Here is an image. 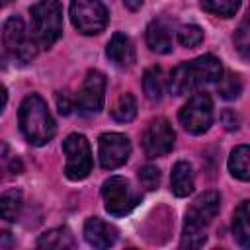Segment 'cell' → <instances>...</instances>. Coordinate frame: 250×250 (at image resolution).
Returning a JSON list of instances; mask_svg holds the SVG:
<instances>
[{"label":"cell","mask_w":250,"mask_h":250,"mask_svg":"<svg viewBox=\"0 0 250 250\" xmlns=\"http://www.w3.org/2000/svg\"><path fill=\"white\" fill-rule=\"evenodd\" d=\"M174 146V131L168 119L156 117L148 123L145 135H143V150L148 158L164 156Z\"/></svg>","instance_id":"cell-10"},{"label":"cell","mask_w":250,"mask_h":250,"mask_svg":"<svg viewBox=\"0 0 250 250\" xmlns=\"http://www.w3.org/2000/svg\"><path fill=\"white\" fill-rule=\"evenodd\" d=\"M37 246L39 248H55V250H64V248H72L74 246V236L66 227H59V229H51L47 232H43L37 238Z\"/></svg>","instance_id":"cell-18"},{"label":"cell","mask_w":250,"mask_h":250,"mask_svg":"<svg viewBox=\"0 0 250 250\" xmlns=\"http://www.w3.org/2000/svg\"><path fill=\"white\" fill-rule=\"evenodd\" d=\"M105 55L119 68H129L135 62V47H133L131 39L127 35H123V33H115L109 39Z\"/></svg>","instance_id":"cell-14"},{"label":"cell","mask_w":250,"mask_h":250,"mask_svg":"<svg viewBox=\"0 0 250 250\" xmlns=\"http://www.w3.org/2000/svg\"><path fill=\"white\" fill-rule=\"evenodd\" d=\"M178 41H180V45L193 49L203 41V31L197 25H184L178 29Z\"/></svg>","instance_id":"cell-25"},{"label":"cell","mask_w":250,"mask_h":250,"mask_svg":"<svg viewBox=\"0 0 250 250\" xmlns=\"http://www.w3.org/2000/svg\"><path fill=\"white\" fill-rule=\"evenodd\" d=\"M143 90H145V94H146V98L148 100H152V102H158L160 98H162V74H160V68H156V66H152V68H148L146 72H145V76H143Z\"/></svg>","instance_id":"cell-22"},{"label":"cell","mask_w":250,"mask_h":250,"mask_svg":"<svg viewBox=\"0 0 250 250\" xmlns=\"http://www.w3.org/2000/svg\"><path fill=\"white\" fill-rule=\"evenodd\" d=\"M232 234L236 238V242L242 248L250 246V205L248 201H242L232 217Z\"/></svg>","instance_id":"cell-17"},{"label":"cell","mask_w":250,"mask_h":250,"mask_svg":"<svg viewBox=\"0 0 250 250\" xmlns=\"http://www.w3.org/2000/svg\"><path fill=\"white\" fill-rule=\"evenodd\" d=\"M146 45L150 47V51L166 55L172 51V37L168 27L162 21H152L146 27Z\"/></svg>","instance_id":"cell-16"},{"label":"cell","mask_w":250,"mask_h":250,"mask_svg":"<svg viewBox=\"0 0 250 250\" xmlns=\"http://www.w3.org/2000/svg\"><path fill=\"white\" fill-rule=\"evenodd\" d=\"M223 123H225V127H227L229 131H232V129L238 127V117L234 115L232 109H225V111H223Z\"/></svg>","instance_id":"cell-28"},{"label":"cell","mask_w":250,"mask_h":250,"mask_svg":"<svg viewBox=\"0 0 250 250\" xmlns=\"http://www.w3.org/2000/svg\"><path fill=\"white\" fill-rule=\"evenodd\" d=\"M105 100V76L100 70H90L80 92H78V111L82 115H92L98 113L104 107Z\"/></svg>","instance_id":"cell-12"},{"label":"cell","mask_w":250,"mask_h":250,"mask_svg":"<svg viewBox=\"0 0 250 250\" xmlns=\"http://www.w3.org/2000/svg\"><path fill=\"white\" fill-rule=\"evenodd\" d=\"M84 238L94 248H109L117 240V229L100 217H90L84 223Z\"/></svg>","instance_id":"cell-13"},{"label":"cell","mask_w":250,"mask_h":250,"mask_svg":"<svg viewBox=\"0 0 250 250\" xmlns=\"http://www.w3.org/2000/svg\"><path fill=\"white\" fill-rule=\"evenodd\" d=\"M135 115H137V102H135L133 94H129V92L121 94L117 98V102L113 104V107H111V117L119 123H127Z\"/></svg>","instance_id":"cell-21"},{"label":"cell","mask_w":250,"mask_h":250,"mask_svg":"<svg viewBox=\"0 0 250 250\" xmlns=\"http://www.w3.org/2000/svg\"><path fill=\"white\" fill-rule=\"evenodd\" d=\"M6 102H8V94H6V88H4L2 84H0V111L4 109Z\"/></svg>","instance_id":"cell-31"},{"label":"cell","mask_w":250,"mask_h":250,"mask_svg":"<svg viewBox=\"0 0 250 250\" xmlns=\"http://www.w3.org/2000/svg\"><path fill=\"white\" fill-rule=\"evenodd\" d=\"M57 104H59V111H61L62 115H68V113H70L72 105H70V102H68V96H66V94H59V96H57Z\"/></svg>","instance_id":"cell-29"},{"label":"cell","mask_w":250,"mask_h":250,"mask_svg":"<svg viewBox=\"0 0 250 250\" xmlns=\"http://www.w3.org/2000/svg\"><path fill=\"white\" fill-rule=\"evenodd\" d=\"M250 150L246 145H240L236 146L232 152H230V158H229V170L234 178L242 180V182H248L250 178Z\"/></svg>","instance_id":"cell-19"},{"label":"cell","mask_w":250,"mask_h":250,"mask_svg":"<svg viewBox=\"0 0 250 250\" xmlns=\"http://www.w3.org/2000/svg\"><path fill=\"white\" fill-rule=\"evenodd\" d=\"M98 150H100L102 168L113 170L127 162L131 154V143L121 133H104L98 141Z\"/></svg>","instance_id":"cell-11"},{"label":"cell","mask_w":250,"mask_h":250,"mask_svg":"<svg viewBox=\"0 0 250 250\" xmlns=\"http://www.w3.org/2000/svg\"><path fill=\"white\" fill-rule=\"evenodd\" d=\"M72 25L84 35H98L107 25V10L100 0H72L70 2Z\"/></svg>","instance_id":"cell-6"},{"label":"cell","mask_w":250,"mask_h":250,"mask_svg":"<svg viewBox=\"0 0 250 250\" xmlns=\"http://www.w3.org/2000/svg\"><path fill=\"white\" fill-rule=\"evenodd\" d=\"M223 78V64L213 55L197 57L189 62L176 66L170 74V92L174 96H184L193 92L203 84H213Z\"/></svg>","instance_id":"cell-1"},{"label":"cell","mask_w":250,"mask_h":250,"mask_svg":"<svg viewBox=\"0 0 250 250\" xmlns=\"http://www.w3.org/2000/svg\"><path fill=\"white\" fill-rule=\"evenodd\" d=\"M143 2H145V0H123V4H125V6H127L131 12L139 10V8L143 6Z\"/></svg>","instance_id":"cell-30"},{"label":"cell","mask_w":250,"mask_h":250,"mask_svg":"<svg viewBox=\"0 0 250 250\" xmlns=\"http://www.w3.org/2000/svg\"><path fill=\"white\" fill-rule=\"evenodd\" d=\"M62 150L66 154L64 174L68 180H84L92 172V152L84 135L72 133L62 141Z\"/></svg>","instance_id":"cell-7"},{"label":"cell","mask_w":250,"mask_h":250,"mask_svg":"<svg viewBox=\"0 0 250 250\" xmlns=\"http://www.w3.org/2000/svg\"><path fill=\"white\" fill-rule=\"evenodd\" d=\"M180 123L191 135L205 133L213 123V102L211 96L205 92L193 94L188 104L180 109Z\"/></svg>","instance_id":"cell-8"},{"label":"cell","mask_w":250,"mask_h":250,"mask_svg":"<svg viewBox=\"0 0 250 250\" xmlns=\"http://www.w3.org/2000/svg\"><path fill=\"white\" fill-rule=\"evenodd\" d=\"M31 39L37 49H49L62 33V10L59 0H39L31 6Z\"/></svg>","instance_id":"cell-4"},{"label":"cell","mask_w":250,"mask_h":250,"mask_svg":"<svg viewBox=\"0 0 250 250\" xmlns=\"http://www.w3.org/2000/svg\"><path fill=\"white\" fill-rule=\"evenodd\" d=\"M242 92V80L238 74H232L229 72L225 78L219 80V94L225 98V100H234L238 98Z\"/></svg>","instance_id":"cell-24"},{"label":"cell","mask_w":250,"mask_h":250,"mask_svg":"<svg viewBox=\"0 0 250 250\" xmlns=\"http://www.w3.org/2000/svg\"><path fill=\"white\" fill-rule=\"evenodd\" d=\"M21 191L20 189H10L0 195V219L4 221H16L21 211Z\"/></svg>","instance_id":"cell-20"},{"label":"cell","mask_w":250,"mask_h":250,"mask_svg":"<svg viewBox=\"0 0 250 250\" xmlns=\"http://www.w3.org/2000/svg\"><path fill=\"white\" fill-rule=\"evenodd\" d=\"M20 129H21L23 137L35 146L47 145L55 137V133H57L55 121L49 113L45 100L39 94H29L21 102V105H20Z\"/></svg>","instance_id":"cell-2"},{"label":"cell","mask_w":250,"mask_h":250,"mask_svg":"<svg viewBox=\"0 0 250 250\" xmlns=\"http://www.w3.org/2000/svg\"><path fill=\"white\" fill-rule=\"evenodd\" d=\"M221 209V195L219 191H205L201 193L186 211V223H184V234H182V246L186 248H199L205 242V229L211 225V221L217 217Z\"/></svg>","instance_id":"cell-3"},{"label":"cell","mask_w":250,"mask_h":250,"mask_svg":"<svg viewBox=\"0 0 250 250\" xmlns=\"http://www.w3.org/2000/svg\"><path fill=\"white\" fill-rule=\"evenodd\" d=\"M172 193L176 197H186L193 191V170L186 160L176 162V166L172 168Z\"/></svg>","instance_id":"cell-15"},{"label":"cell","mask_w":250,"mask_h":250,"mask_svg":"<svg viewBox=\"0 0 250 250\" xmlns=\"http://www.w3.org/2000/svg\"><path fill=\"white\" fill-rule=\"evenodd\" d=\"M2 43L6 47V51L18 59L20 62H29L35 55H37V45L33 43L31 35H27V29H25V23L21 18L14 16L10 18L6 23H4V29H2Z\"/></svg>","instance_id":"cell-9"},{"label":"cell","mask_w":250,"mask_h":250,"mask_svg":"<svg viewBox=\"0 0 250 250\" xmlns=\"http://www.w3.org/2000/svg\"><path fill=\"white\" fill-rule=\"evenodd\" d=\"M139 182L148 191L156 189L158 184H160V170L156 166H152V164H146V166L139 168Z\"/></svg>","instance_id":"cell-26"},{"label":"cell","mask_w":250,"mask_h":250,"mask_svg":"<svg viewBox=\"0 0 250 250\" xmlns=\"http://www.w3.org/2000/svg\"><path fill=\"white\" fill-rule=\"evenodd\" d=\"M102 195L105 211L113 217H123L131 213L141 201V193L123 176H111L109 180H105L102 186Z\"/></svg>","instance_id":"cell-5"},{"label":"cell","mask_w":250,"mask_h":250,"mask_svg":"<svg viewBox=\"0 0 250 250\" xmlns=\"http://www.w3.org/2000/svg\"><path fill=\"white\" fill-rule=\"evenodd\" d=\"M240 6V0H201V8L213 16L232 18Z\"/></svg>","instance_id":"cell-23"},{"label":"cell","mask_w":250,"mask_h":250,"mask_svg":"<svg viewBox=\"0 0 250 250\" xmlns=\"http://www.w3.org/2000/svg\"><path fill=\"white\" fill-rule=\"evenodd\" d=\"M12 0H0V8H4V6H8Z\"/></svg>","instance_id":"cell-32"},{"label":"cell","mask_w":250,"mask_h":250,"mask_svg":"<svg viewBox=\"0 0 250 250\" xmlns=\"http://www.w3.org/2000/svg\"><path fill=\"white\" fill-rule=\"evenodd\" d=\"M234 45H236V49L240 51V55L246 59V57H248V45H250V41H248V20H246V18L242 20L240 27H238L236 33H234Z\"/></svg>","instance_id":"cell-27"}]
</instances>
